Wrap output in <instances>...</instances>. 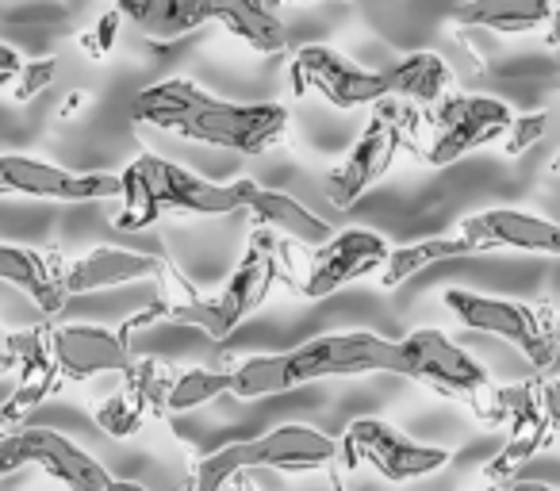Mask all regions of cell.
<instances>
[{
	"instance_id": "obj_1",
	"label": "cell",
	"mask_w": 560,
	"mask_h": 491,
	"mask_svg": "<svg viewBox=\"0 0 560 491\" xmlns=\"http://www.w3.org/2000/svg\"><path fill=\"white\" fill-rule=\"evenodd\" d=\"M131 116L185 142H203V147L234 150V154H265L280 147L292 131L284 104L219 101L185 78L147 85L131 101Z\"/></svg>"
},
{
	"instance_id": "obj_2",
	"label": "cell",
	"mask_w": 560,
	"mask_h": 491,
	"mask_svg": "<svg viewBox=\"0 0 560 491\" xmlns=\"http://www.w3.org/2000/svg\"><path fill=\"white\" fill-rule=\"evenodd\" d=\"M392 369V338L373 330H335V335L307 338L280 353H257L231 369V396L261 399L296 391L304 384L330 376H369Z\"/></svg>"
},
{
	"instance_id": "obj_3",
	"label": "cell",
	"mask_w": 560,
	"mask_h": 491,
	"mask_svg": "<svg viewBox=\"0 0 560 491\" xmlns=\"http://www.w3.org/2000/svg\"><path fill=\"white\" fill-rule=\"evenodd\" d=\"M116 9L154 43H177L203 24H219L257 55H280L289 47V27L272 0H119Z\"/></svg>"
},
{
	"instance_id": "obj_4",
	"label": "cell",
	"mask_w": 560,
	"mask_h": 491,
	"mask_svg": "<svg viewBox=\"0 0 560 491\" xmlns=\"http://www.w3.org/2000/svg\"><path fill=\"white\" fill-rule=\"evenodd\" d=\"M280 269H284V250L280 242L272 238V231L254 226L249 234V246L242 250L238 266L231 269L226 284L219 289V296H200V292L188 289L185 277L173 269L177 284L188 292L185 304H173L165 296L162 323H177V327H196L208 342H226L257 307L265 304V296L272 292V284L280 281Z\"/></svg>"
},
{
	"instance_id": "obj_5",
	"label": "cell",
	"mask_w": 560,
	"mask_h": 491,
	"mask_svg": "<svg viewBox=\"0 0 560 491\" xmlns=\"http://www.w3.org/2000/svg\"><path fill=\"white\" fill-rule=\"evenodd\" d=\"M124 192H119V231H147L150 223L165 215V211H185V215L219 219L242 211V188L238 180L231 185H215L208 177H196L192 169L170 162L158 154H139L124 173Z\"/></svg>"
},
{
	"instance_id": "obj_6",
	"label": "cell",
	"mask_w": 560,
	"mask_h": 491,
	"mask_svg": "<svg viewBox=\"0 0 560 491\" xmlns=\"http://www.w3.org/2000/svg\"><path fill=\"white\" fill-rule=\"evenodd\" d=\"M338 437L323 434L304 422H284L272 426L257 437H242V442L219 445L215 453L200 457L192 465V483L185 491H223L238 472H315L338 460Z\"/></svg>"
},
{
	"instance_id": "obj_7",
	"label": "cell",
	"mask_w": 560,
	"mask_h": 491,
	"mask_svg": "<svg viewBox=\"0 0 560 491\" xmlns=\"http://www.w3.org/2000/svg\"><path fill=\"white\" fill-rule=\"evenodd\" d=\"M415 127H419L415 104L396 101V96H384L381 104H373V116H369L361 139L350 147V154L335 169L323 173V196L335 208H353L392 169V162L415 135Z\"/></svg>"
},
{
	"instance_id": "obj_8",
	"label": "cell",
	"mask_w": 560,
	"mask_h": 491,
	"mask_svg": "<svg viewBox=\"0 0 560 491\" xmlns=\"http://www.w3.org/2000/svg\"><path fill=\"white\" fill-rule=\"evenodd\" d=\"M442 304L450 307V315H457L465 330L503 338V342H511L534 369H549L552 361H557L560 350H557V342H552L557 319H552L545 307L522 304V300L483 296V292H468V289H445Z\"/></svg>"
},
{
	"instance_id": "obj_9",
	"label": "cell",
	"mask_w": 560,
	"mask_h": 491,
	"mask_svg": "<svg viewBox=\"0 0 560 491\" xmlns=\"http://www.w3.org/2000/svg\"><path fill=\"white\" fill-rule=\"evenodd\" d=\"M388 373L411 376V381L427 384V388L442 391L450 399H465V404H476L491 388L488 369L438 327H419L411 335L396 338Z\"/></svg>"
},
{
	"instance_id": "obj_10",
	"label": "cell",
	"mask_w": 560,
	"mask_h": 491,
	"mask_svg": "<svg viewBox=\"0 0 560 491\" xmlns=\"http://www.w3.org/2000/svg\"><path fill=\"white\" fill-rule=\"evenodd\" d=\"M338 460L342 465H369L373 472H381L392 483H407V480H422V476L442 472L453 460L450 449L442 445H427L407 437L399 426L384 419H353L346 426L342 442H338Z\"/></svg>"
},
{
	"instance_id": "obj_11",
	"label": "cell",
	"mask_w": 560,
	"mask_h": 491,
	"mask_svg": "<svg viewBox=\"0 0 560 491\" xmlns=\"http://www.w3.org/2000/svg\"><path fill=\"white\" fill-rule=\"evenodd\" d=\"M289 78L296 96L304 93H319L327 104L342 112L353 108H373L388 96V81L384 73L361 70L358 62L342 55V50L327 47V43H307L292 55L289 62Z\"/></svg>"
},
{
	"instance_id": "obj_12",
	"label": "cell",
	"mask_w": 560,
	"mask_h": 491,
	"mask_svg": "<svg viewBox=\"0 0 560 491\" xmlns=\"http://www.w3.org/2000/svg\"><path fill=\"white\" fill-rule=\"evenodd\" d=\"M514 112L495 96L472 93H445L434 104V142L427 147L430 165H453L472 150H483L491 142H503Z\"/></svg>"
},
{
	"instance_id": "obj_13",
	"label": "cell",
	"mask_w": 560,
	"mask_h": 491,
	"mask_svg": "<svg viewBox=\"0 0 560 491\" xmlns=\"http://www.w3.org/2000/svg\"><path fill=\"white\" fill-rule=\"evenodd\" d=\"M119 192H124L119 173H73L27 154H0V200L32 196L58 203H96L119 200Z\"/></svg>"
},
{
	"instance_id": "obj_14",
	"label": "cell",
	"mask_w": 560,
	"mask_h": 491,
	"mask_svg": "<svg viewBox=\"0 0 560 491\" xmlns=\"http://www.w3.org/2000/svg\"><path fill=\"white\" fill-rule=\"evenodd\" d=\"M388 242L376 231L365 226H350V231H335L323 246H315L307 273L300 277V292L307 300H327L342 292L346 284L361 281V277L376 273L388 261Z\"/></svg>"
},
{
	"instance_id": "obj_15",
	"label": "cell",
	"mask_w": 560,
	"mask_h": 491,
	"mask_svg": "<svg viewBox=\"0 0 560 491\" xmlns=\"http://www.w3.org/2000/svg\"><path fill=\"white\" fill-rule=\"evenodd\" d=\"M50 358L58 381L85 384L101 373H124L131 365V346L116 330L70 323V327H50Z\"/></svg>"
},
{
	"instance_id": "obj_16",
	"label": "cell",
	"mask_w": 560,
	"mask_h": 491,
	"mask_svg": "<svg viewBox=\"0 0 560 491\" xmlns=\"http://www.w3.org/2000/svg\"><path fill=\"white\" fill-rule=\"evenodd\" d=\"M460 234L488 250H522V254H549L560 258V223L541 219L534 211L518 208H488L460 219Z\"/></svg>"
},
{
	"instance_id": "obj_17",
	"label": "cell",
	"mask_w": 560,
	"mask_h": 491,
	"mask_svg": "<svg viewBox=\"0 0 560 491\" xmlns=\"http://www.w3.org/2000/svg\"><path fill=\"white\" fill-rule=\"evenodd\" d=\"M20 434H24L27 465L43 468L66 491H108L112 472L66 434L50 426H20Z\"/></svg>"
},
{
	"instance_id": "obj_18",
	"label": "cell",
	"mask_w": 560,
	"mask_h": 491,
	"mask_svg": "<svg viewBox=\"0 0 560 491\" xmlns=\"http://www.w3.org/2000/svg\"><path fill=\"white\" fill-rule=\"evenodd\" d=\"M277 4L280 0H272V9ZM342 4H353L373 24L376 35H384L392 47L407 50V55L422 50L419 39L442 32L453 12V0H342Z\"/></svg>"
},
{
	"instance_id": "obj_19",
	"label": "cell",
	"mask_w": 560,
	"mask_h": 491,
	"mask_svg": "<svg viewBox=\"0 0 560 491\" xmlns=\"http://www.w3.org/2000/svg\"><path fill=\"white\" fill-rule=\"evenodd\" d=\"M162 273H165V258L139 254V250H119V246H96V250L66 261L62 289L66 296H85V292L119 289V284L150 281V277H162Z\"/></svg>"
},
{
	"instance_id": "obj_20",
	"label": "cell",
	"mask_w": 560,
	"mask_h": 491,
	"mask_svg": "<svg viewBox=\"0 0 560 491\" xmlns=\"http://www.w3.org/2000/svg\"><path fill=\"white\" fill-rule=\"evenodd\" d=\"M238 188H242V211H249L254 223L265 226V231L284 234V238L300 242V246H323V242L335 234V226L323 215H315L312 208H304L296 196L265 188L249 177H242Z\"/></svg>"
},
{
	"instance_id": "obj_21",
	"label": "cell",
	"mask_w": 560,
	"mask_h": 491,
	"mask_svg": "<svg viewBox=\"0 0 560 491\" xmlns=\"http://www.w3.org/2000/svg\"><path fill=\"white\" fill-rule=\"evenodd\" d=\"M62 269L66 261L58 254L0 242V281L20 289L27 300H35V307H43L47 315H58L66 307V300H70L62 289Z\"/></svg>"
},
{
	"instance_id": "obj_22",
	"label": "cell",
	"mask_w": 560,
	"mask_h": 491,
	"mask_svg": "<svg viewBox=\"0 0 560 491\" xmlns=\"http://www.w3.org/2000/svg\"><path fill=\"white\" fill-rule=\"evenodd\" d=\"M552 0H465L453 4L450 27H488L499 35L537 32L552 20Z\"/></svg>"
},
{
	"instance_id": "obj_23",
	"label": "cell",
	"mask_w": 560,
	"mask_h": 491,
	"mask_svg": "<svg viewBox=\"0 0 560 491\" xmlns=\"http://www.w3.org/2000/svg\"><path fill=\"white\" fill-rule=\"evenodd\" d=\"M381 73L388 81V96L415 104V108H434L445 93H453V70L434 50H411Z\"/></svg>"
},
{
	"instance_id": "obj_24",
	"label": "cell",
	"mask_w": 560,
	"mask_h": 491,
	"mask_svg": "<svg viewBox=\"0 0 560 491\" xmlns=\"http://www.w3.org/2000/svg\"><path fill=\"white\" fill-rule=\"evenodd\" d=\"M480 254L476 242H468L465 234L457 238H427V242H411V246H392L388 261L381 269V289H399L404 281H411L415 273H422L434 261H450V258H472Z\"/></svg>"
},
{
	"instance_id": "obj_25",
	"label": "cell",
	"mask_w": 560,
	"mask_h": 491,
	"mask_svg": "<svg viewBox=\"0 0 560 491\" xmlns=\"http://www.w3.org/2000/svg\"><path fill=\"white\" fill-rule=\"evenodd\" d=\"M231 391V369H180L165 388V414H185Z\"/></svg>"
},
{
	"instance_id": "obj_26",
	"label": "cell",
	"mask_w": 560,
	"mask_h": 491,
	"mask_svg": "<svg viewBox=\"0 0 560 491\" xmlns=\"http://www.w3.org/2000/svg\"><path fill=\"white\" fill-rule=\"evenodd\" d=\"M552 442V430H549V422H537V426H526V430H514L511 437H506V445L503 449L491 457V465L483 468V476H488L491 483H503V480H511L514 472H518L526 460H534L537 453L545 449V445Z\"/></svg>"
},
{
	"instance_id": "obj_27",
	"label": "cell",
	"mask_w": 560,
	"mask_h": 491,
	"mask_svg": "<svg viewBox=\"0 0 560 491\" xmlns=\"http://www.w3.org/2000/svg\"><path fill=\"white\" fill-rule=\"evenodd\" d=\"M93 419H96V426H101L108 437H135L142 426H147L150 411L131 396V391L119 388V391H112V396L104 399L101 407H96Z\"/></svg>"
},
{
	"instance_id": "obj_28",
	"label": "cell",
	"mask_w": 560,
	"mask_h": 491,
	"mask_svg": "<svg viewBox=\"0 0 560 491\" xmlns=\"http://www.w3.org/2000/svg\"><path fill=\"white\" fill-rule=\"evenodd\" d=\"M549 131V112H526V116H514L511 127L503 135V154L522 157L534 142H541V135Z\"/></svg>"
},
{
	"instance_id": "obj_29",
	"label": "cell",
	"mask_w": 560,
	"mask_h": 491,
	"mask_svg": "<svg viewBox=\"0 0 560 491\" xmlns=\"http://www.w3.org/2000/svg\"><path fill=\"white\" fill-rule=\"evenodd\" d=\"M58 78V58H39V62H24V70L16 73L12 81V101L16 104H27L35 101L39 93H47L50 81Z\"/></svg>"
},
{
	"instance_id": "obj_30",
	"label": "cell",
	"mask_w": 560,
	"mask_h": 491,
	"mask_svg": "<svg viewBox=\"0 0 560 491\" xmlns=\"http://www.w3.org/2000/svg\"><path fill=\"white\" fill-rule=\"evenodd\" d=\"M119 27H124V12L119 9H108L101 20L93 24V32L81 35V47H85L89 58H108L112 47H116L119 39Z\"/></svg>"
},
{
	"instance_id": "obj_31",
	"label": "cell",
	"mask_w": 560,
	"mask_h": 491,
	"mask_svg": "<svg viewBox=\"0 0 560 491\" xmlns=\"http://www.w3.org/2000/svg\"><path fill=\"white\" fill-rule=\"evenodd\" d=\"M20 468H27L24 434H20V430H0V480L20 472Z\"/></svg>"
},
{
	"instance_id": "obj_32",
	"label": "cell",
	"mask_w": 560,
	"mask_h": 491,
	"mask_svg": "<svg viewBox=\"0 0 560 491\" xmlns=\"http://www.w3.org/2000/svg\"><path fill=\"white\" fill-rule=\"evenodd\" d=\"M537 404L552 434H560V381H537Z\"/></svg>"
},
{
	"instance_id": "obj_33",
	"label": "cell",
	"mask_w": 560,
	"mask_h": 491,
	"mask_svg": "<svg viewBox=\"0 0 560 491\" xmlns=\"http://www.w3.org/2000/svg\"><path fill=\"white\" fill-rule=\"evenodd\" d=\"M20 70H24L20 50H12L9 43H0V89H12V81H16Z\"/></svg>"
},
{
	"instance_id": "obj_34",
	"label": "cell",
	"mask_w": 560,
	"mask_h": 491,
	"mask_svg": "<svg viewBox=\"0 0 560 491\" xmlns=\"http://www.w3.org/2000/svg\"><path fill=\"white\" fill-rule=\"evenodd\" d=\"M545 47H560V4L552 9L549 24H545Z\"/></svg>"
},
{
	"instance_id": "obj_35",
	"label": "cell",
	"mask_w": 560,
	"mask_h": 491,
	"mask_svg": "<svg viewBox=\"0 0 560 491\" xmlns=\"http://www.w3.org/2000/svg\"><path fill=\"white\" fill-rule=\"evenodd\" d=\"M85 104H89V93H73L70 101H66L62 108H58V116H62V119H70L73 112H81V108H85Z\"/></svg>"
},
{
	"instance_id": "obj_36",
	"label": "cell",
	"mask_w": 560,
	"mask_h": 491,
	"mask_svg": "<svg viewBox=\"0 0 560 491\" xmlns=\"http://www.w3.org/2000/svg\"><path fill=\"white\" fill-rule=\"evenodd\" d=\"M108 491H150V488H142V483H135V480H116V476H112Z\"/></svg>"
},
{
	"instance_id": "obj_37",
	"label": "cell",
	"mask_w": 560,
	"mask_h": 491,
	"mask_svg": "<svg viewBox=\"0 0 560 491\" xmlns=\"http://www.w3.org/2000/svg\"><path fill=\"white\" fill-rule=\"evenodd\" d=\"M518 491H557V488H549L541 480H518Z\"/></svg>"
},
{
	"instance_id": "obj_38",
	"label": "cell",
	"mask_w": 560,
	"mask_h": 491,
	"mask_svg": "<svg viewBox=\"0 0 560 491\" xmlns=\"http://www.w3.org/2000/svg\"><path fill=\"white\" fill-rule=\"evenodd\" d=\"M480 491H518V480H503V483H488Z\"/></svg>"
},
{
	"instance_id": "obj_39",
	"label": "cell",
	"mask_w": 560,
	"mask_h": 491,
	"mask_svg": "<svg viewBox=\"0 0 560 491\" xmlns=\"http://www.w3.org/2000/svg\"><path fill=\"white\" fill-rule=\"evenodd\" d=\"M552 342H557V350H560V319H557V327H552Z\"/></svg>"
},
{
	"instance_id": "obj_40",
	"label": "cell",
	"mask_w": 560,
	"mask_h": 491,
	"mask_svg": "<svg viewBox=\"0 0 560 491\" xmlns=\"http://www.w3.org/2000/svg\"><path fill=\"white\" fill-rule=\"evenodd\" d=\"M552 173H560V150H557V157H552V165H549Z\"/></svg>"
},
{
	"instance_id": "obj_41",
	"label": "cell",
	"mask_w": 560,
	"mask_h": 491,
	"mask_svg": "<svg viewBox=\"0 0 560 491\" xmlns=\"http://www.w3.org/2000/svg\"><path fill=\"white\" fill-rule=\"evenodd\" d=\"M453 4H465V0H453Z\"/></svg>"
}]
</instances>
